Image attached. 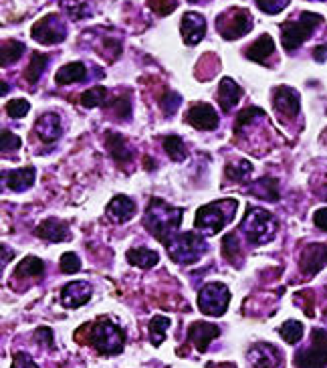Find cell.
I'll return each mask as SVG.
<instances>
[{
  "label": "cell",
  "mask_w": 327,
  "mask_h": 368,
  "mask_svg": "<svg viewBox=\"0 0 327 368\" xmlns=\"http://www.w3.org/2000/svg\"><path fill=\"white\" fill-rule=\"evenodd\" d=\"M168 255L174 263H180V265H190V263H196L202 259V255L209 251V245L206 241L198 235V233H180L176 235L168 245Z\"/></svg>",
  "instance_id": "5b68a950"
},
{
  "label": "cell",
  "mask_w": 327,
  "mask_h": 368,
  "mask_svg": "<svg viewBox=\"0 0 327 368\" xmlns=\"http://www.w3.org/2000/svg\"><path fill=\"white\" fill-rule=\"evenodd\" d=\"M257 117H265V112L258 110V108H247L238 114V119H236V132L245 126H249L251 122H255Z\"/></svg>",
  "instance_id": "60d3db41"
},
{
  "label": "cell",
  "mask_w": 327,
  "mask_h": 368,
  "mask_svg": "<svg viewBox=\"0 0 327 368\" xmlns=\"http://www.w3.org/2000/svg\"><path fill=\"white\" fill-rule=\"evenodd\" d=\"M150 8H152L158 17H168V15L176 8V2H174V0H150Z\"/></svg>",
  "instance_id": "ee69618b"
},
{
  "label": "cell",
  "mask_w": 327,
  "mask_h": 368,
  "mask_svg": "<svg viewBox=\"0 0 327 368\" xmlns=\"http://www.w3.org/2000/svg\"><path fill=\"white\" fill-rule=\"evenodd\" d=\"M35 176H37V170L33 166H24V168H19V170H4L2 172L4 186L15 190V192L28 190L35 184Z\"/></svg>",
  "instance_id": "2e32d148"
},
{
  "label": "cell",
  "mask_w": 327,
  "mask_h": 368,
  "mask_svg": "<svg viewBox=\"0 0 327 368\" xmlns=\"http://www.w3.org/2000/svg\"><path fill=\"white\" fill-rule=\"evenodd\" d=\"M105 144H107L109 154H112L117 162L132 160V150H130V146L125 144V140H123L121 134H117V132H107Z\"/></svg>",
  "instance_id": "484cf974"
},
{
  "label": "cell",
  "mask_w": 327,
  "mask_h": 368,
  "mask_svg": "<svg viewBox=\"0 0 327 368\" xmlns=\"http://www.w3.org/2000/svg\"><path fill=\"white\" fill-rule=\"evenodd\" d=\"M249 192L253 196H258L263 201H269V203H275L279 201V188H277V181L275 178H258L257 183H253V186L249 188Z\"/></svg>",
  "instance_id": "d4e9b609"
},
{
  "label": "cell",
  "mask_w": 327,
  "mask_h": 368,
  "mask_svg": "<svg viewBox=\"0 0 327 368\" xmlns=\"http://www.w3.org/2000/svg\"><path fill=\"white\" fill-rule=\"evenodd\" d=\"M324 17L315 12H303L297 21H287L281 24V43L287 53L297 51L305 41L315 33V28L321 24Z\"/></svg>",
  "instance_id": "277c9868"
},
{
  "label": "cell",
  "mask_w": 327,
  "mask_h": 368,
  "mask_svg": "<svg viewBox=\"0 0 327 368\" xmlns=\"http://www.w3.org/2000/svg\"><path fill=\"white\" fill-rule=\"evenodd\" d=\"M236 208H238V201L234 199H220L209 205H202L196 210L194 227L202 231L204 235H216L233 223Z\"/></svg>",
  "instance_id": "7a4b0ae2"
},
{
  "label": "cell",
  "mask_w": 327,
  "mask_h": 368,
  "mask_svg": "<svg viewBox=\"0 0 327 368\" xmlns=\"http://www.w3.org/2000/svg\"><path fill=\"white\" fill-rule=\"evenodd\" d=\"M190 4H198V2H204V0H188Z\"/></svg>",
  "instance_id": "f907efd6"
},
{
  "label": "cell",
  "mask_w": 327,
  "mask_h": 368,
  "mask_svg": "<svg viewBox=\"0 0 327 368\" xmlns=\"http://www.w3.org/2000/svg\"><path fill=\"white\" fill-rule=\"evenodd\" d=\"M182 215H184L182 208L170 207L162 199H152L143 215V227L160 243L168 245L178 235V229L182 225Z\"/></svg>",
  "instance_id": "6da1fadb"
},
{
  "label": "cell",
  "mask_w": 327,
  "mask_h": 368,
  "mask_svg": "<svg viewBox=\"0 0 327 368\" xmlns=\"http://www.w3.org/2000/svg\"><path fill=\"white\" fill-rule=\"evenodd\" d=\"M30 35L41 45H59L67 37V26L59 15H47V17H43L41 21L35 23Z\"/></svg>",
  "instance_id": "30bf717a"
},
{
  "label": "cell",
  "mask_w": 327,
  "mask_h": 368,
  "mask_svg": "<svg viewBox=\"0 0 327 368\" xmlns=\"http://www.w3.org/2000/svg\"><path fill=\"white\" fill-rule=\"evenodd\" d=\"M164 148H166L168 156L174 162L186 160L188 150L186 146H184V142H182V138H178V136H166V138H164Z\"/></svg>",
  "instance_id": "1f68e13d"
},
{
  "label": "cell",
  "mask_w": 327,
  "mask_h": 368,
  "mask_svg": "<svg viewBox=\"0 0 327 368\" xmlns=\"http://www.w3.org/2000/svg\"><path fill=\"white\" fill-rule=\"evenodd\" d=\"M24 45L19 41H6L4 45L0 47V65L2 67H8L12 65L15 61H19L23 57Z\"/></svg>",
  "instance_id": "f546056e"
},
{
  "label": "cell",
  "mask_w": 327,
  "mask_h": 368,
  "mask_svg": "<svg viewBox=\"0 0 327 368\" xmlns=\"http://www.w3.org/2000/svg\"><path fill=\"white\" fill-rule=\"evenodd\" d=\"M313 223H315V227H319V229H324L327 233V208H319L313 215Z\"/></svg>",
  "instance_id": "7dc6e473"
},
{
  "label": "cell",
  "mask_w": 327,
  "mask_h": 368,
  "mask_svg": "<svg viewBox=\"0 0 327 368\" xmlns=\"http://www.w3.org/2000/svg\"><path fill=\"white\" fill-rule=\"evenodd\" d=\"M127 261L136 267H141V269H150L154 267L158 261H160V255L152 249H145V247H134L127 251Z\"/></svg>",
  "instance_id": "4316f807"
},
{
  "label": "cell",
  "mask_w": 327,
  "mask_h": 368,
  "mask_svg": "<svg viewBox=\"0 0 327 368\" xmlns=\"http://www.w3.org/2000/svg\"><path fill=\"white\" fill-rule=\"evenodd\" d=\"M273 106L285 117L297 115L299 114V93L295 92V90H291V87L281 85L273 93Z\"/></svg>",
  "instance_id": "ac0fdd59"
},
{
  "label": "cell",
  "mask_w": 327,
  "mask_h": 368,
  "mask_svg": "<svg viewBox=\"0 0 327 368\" xmlns=\"http://www.w3.org/2000/svg\"><path fill=\"white\" fill-rule=\"evenodd\" d=\"M216 31L222 39H240L253 31V17L247 8H229L227 12L218 15L216 19Z\"/></svg>",
  "instance_id": "8992f818"
},
{
  "label": "cell",
  "mask_w": 327,
  "mask_h": 368,
  "mask_svg": "<svg viewBox=\"0 0 327 368\" xmlns=\"http://www.w3.org/2000/svg\"><path fill=\"white\" fill-rule=\"evenodd\" d=\"M12 368H39L35 362H33V358L28 356V354H24V352H19L17 356H15V367Z\"/></svg>",
  "instance_id": "bcb514c9"
},
{
  "label": "cell",
  "mask_w": 327,
  "mask_h": 368,
  "mask_svg": "<svg viewBox=\"0 0 327 368\" xmlns=\"http://www.w3.org/2000/svg\"><path fill=\"white\" fill-rule=\"evenodd\" d=\"M273 53H275V41L271 39V35H260L257 41L247 49V59L265 65Z\"/></svg>",
  "instance_id": "603a6c76"
},
{
  "label": "cell",
  "mask_w": 327,
  "mask_h": 368,
  "mask_svg": "<svg viewBox=\"0 0 327 368\" xmlns=\"http://www.w3.org/2000/svg\"><path fill=\"white\" fill-rule=\"evenodd\" d=\"M85 77H87V67H85L83 63L75 61V63H67V65H63L61 69L57 71L55 81H57L59 85H69V83L83 81Z\"/></svg>",
  "instance_id": "cb8c5ba5"
},
{
  "label": "cell",
  "mask_w": 327,
  "mask_h": 368,
  "mask_svg": "<svg viewBox=\"0 0 327 368\" xmlns=\"http://www.w3.org/2000/svg\"><path fill=\"white\" fill-rule=\"evenodd\" d=\"M180 33L186 45H198L206 35V21L198 12H186L180 23Z\"/></svg>",
  "instance_id": "4fadbf2b"
},
{
  "label": "cell",
  "mask_w": 327,
  "mask_h": 368,
  "mask_svg": "<svg viewBox=\"0 0 327 368\" xmlns=\"http://www.w3.org/2000/svg\"><path fill=\"white\" fill-rule=\"evenodd\" d=\"M116 114L121 117V119H125V117H130L132 114V101H130V97L127 95H123V97H119L116 103Z\"/></svg>",
  "instance_id": "f6af8a7d"
},
{
  "label": "cell",
  "mask_w": 327,
  "mask_h": 368,
  "mask_svg": "<svg viewBox=\"0 0 327 368\" xmlns=\"http://www.w3.org/2000/svg\"><path fill=\"white\" fill-rule=\"evenodd\" d=\"M238 231L247 237V241L251 245H265L275 239L277 221L265 208H249Z\"/></svg>",
  "instance_id": "3957f363"
},
{
  "label": "cell",
  "mask_w": 327,
  "mask_h": 368,
  "mask_svg": "<svg viewBox=\"0 0 327 368\" xmlns=\"http://www.w3.org/2000/svg\"><path fill=\"white\" fill-rule=\"evenodd\" d=\"M107 101V90L103 85H95L91 90L79 95V103L85 108H97V106H105Z\"/></svg>",
  "instance_id": "4dcf8cb0"
},
{
  "label": "cell",
  "mask_w": 327,
  "mask_h": 368,
  "mask_svg": "<svg viewBox=\"0 0 327 368\" xmlns=\"http://www.w3.org/2000/svg\"><path fill=\"white\" fill-rule=\"evenodd\" d=\"M251 174H253V164L251 162L242 160L227 166V178L233 181V183H245V181L251 178Z\"/></svg>",
  "instance_id": "d6a6232c"
},
{
  "label": "cell",
  "mask_w": 327,
  "mask_h": 368,
  "mask_svg": "<svg viewBox=\"0 0 327 368\" xmlns=\"http://www.w3.org/2000/svg\"><path fill=\"white\" fill-rule=\"evenodd\" d=\"M45 271V263L39 257H24L23 261L19 263V267L15 269V277H39L43 276Z\"/></svg>",
  "instance_id": "f1b7e54d"
},
{
  "label": "cell",
  "mask_w": 327,
  "mask_h": 368,
  "mask_svg": "<svg viewBox=\"0 0 327 368\" xmlns=\"http://www.w3.org/2000/svg\"><path fill=\"white\" fill-rule=\"evenodd\" d=\"M28 110H30V106H28L26 99H12V101L6 103V114L10 115V117H15V119L24 117V115L28 114Z\"/></svg>",
  "instance_id": "f35d334b"
},
{
  "label": "cell",
  "mask_w": 327,
  "mask_h": 368,
  "mask_svg": "<svg viewBox=\"0 0 327 368\" xmlns=\"http://www.w3.org/2000/svg\"><path fill=\"white\" fill-rule=\"evenodd\" d=\"M249 360H251V365L255 368H279L281 354L277 348L260 342V344L251 348V352H249Z\"/></svg>",
  "instance_id": "ffe728a7"
},
{
  "label": "cell",
  "mask_w": 327,
  "mask_h": 368,
  "mask_svg": "<svg viewBox=\"0 0 327 368\" xmlns=\"http://www.w3.org/2000/svg\"><path fill=\"white\" fill-rule=\"evenodd\" d=\"M35 132L45 144H55L63 134L61 117L57 114H43L35 124Z\"/></svg>",
  "instance_id": "e0dca14e"
},
{
  "label": "cell",
  "mask_w": 327,
  "mask_h": 368,
  "mask_svg": "<svg viewBox=\"0 0 327 368\" xmlns=\"http://www.w3.org/2000/svg\"><path fill=\"white\" fill-rule=\"evenodd\" d=\"M231 303V292L224 283H209L198 294V308L206 316H222Z\"/></svg>",
  "instance_id": "9c48e42d"
},
{
  "label": "cell",
  "mask_w": 327,
  "mask_h": 368,
  "mask_svg": "<svg viewBox=\"0 0 327 368\" xmlns=\"http://www.w3.org/2000/svg\"><path fill=\"white\" fill-rule=\"evenodd\" d=\"M240 247H242V245H240L236 233H229V235L222 239V255H224L229 261H233V263H238V259H240V253H242Z\"/></svg>",
  "instance_id": "d590c367"
},
{
  "label": "cell",
  "mask_w": 327,
  "mask_h": 368,
  "mask_svg": "<svg viewBox=\"0 0 327 368\" xmlns=\"http://www.w3.org/2000/svg\"><path fill=\"white\" fill-rule=\"evenodd\" d=\"M299 265H301V271H303L305 276L319 274L327 265V245H321V243L307 245L303 251H301Z\"/></svg>",
  "instance_id": "8fae6325"
},
{
  "label": "cell",
  "mask_w": 327,
  "mask_h": 368,
  "mask_svg": "<svg viewBox=\"0 0 327 368\" xmlns=\"http://www.w3.org/2000/svg\"><path fill=\"white\" fill-rule=\"evenodd\" d=\"M61 269L65 271V274H77V271H81V259L77 257V253H65L61 257Z\"/></svg>",
  "instance_id": "b9f144b4"
},
{
  "label": "cell",
  "mask_w": 327,
  "mask_h": 368,
  "mask_svg": "<svg viewBox=\"0 0 327 368\" xmlns=\"http://www.w3.org/2000/svg\"><path fill=\"white\" fill-rule=\"evenodd\" d=\"M123 340L125 336L121 328L109 320H101L99 324H95L94 332H91V344L101 354H119L123 350Z\"/></svg>",
  "instance_id": "52a82bcc"
},
{
  "label": "cell",
  "mask_w": 327,
  "mask_h": 368,
  "mask_svg": "<svg viewBox=\"0 0 327 368\" xmlns=\"http://www.w3.org/2000/svg\"><path fill=\"white\" fill-rule=\"evenodd\" d=\"M91 294H94V290H91L89 283L71 281L61 292V303L65 308H79V306H83V303H87L91 299Z\"/></svg>",
  "instance_id": "9a60e30c"
},
{
  "label": "cell",
  "mask_w": 327,
  "mask_h": 368,
  "mask_svg": "<svg viewBox=\"0 0 327 368\" xmlns=\"http://www.w3.org/2000/svg\"><path fill=\"white\" fill-rule=\"evenodd\" d=\"M297 368H326L327 367V332L315 328L311 334V344L295 354Z\"/></svg>",
  "instance_id": "ba28073f"
},
{
  "label": "cell",
  "mask_w": 327,
  "mask_h": 368,
  "mask_svg": "<svg viewBox=\"0 0 327 368\" xmlns=\"http://www.w3.org/2000/svg\"><path fill=\"white\" fill-rule=\"evenodd\" d=\"M313 57H315L317 61H326L327 59V45L317 47V49L313 51Z\"/></svg>",
  "instance_id": "c3c4849f"
},
{
  "label": "cell",
  "mask_w": 327,
  "mask_h": 368,
  "mask_svg": "<svg viewBox=\"0 0 327 368\" xmlns=\"http://www.w3.org/2000/svg\"><path fill=\"white\" fill-rule=\"evenodd\" d=\"M186 122L196 130H216L218 114L211 103H194L186 114Z\"/></svg>",
  "instance_id": "7c38bea8"
},
{
  "label": "cell",
  "mask_w": 327,
  "mask_h": 368,
  "mask_svg": "<svg viewBox=\"0 0 327 368\" xmlns=\"http://www.w3.org/2000/svg\"><path fill=\"white\" fill-rule=\"evenodd\" d=\"M220 336V328L214 326V324H206V322H194L188 330V338L190 342L196 346L198 352H206L209 350V344H211L214 338Z\"/></svg>",
  "instance_id": "5bb4252c"
},
{
  "label": "cell",
  "mask_w": 327,
  "mask_h": 368,
  "mask_svg": "<svg viewBox=\"0 0 327 368\" xmlns=\"http://www.w3.org/2000/svg\"><path fill=\"white\" fill-rule=\"evenodd\" d=\"M170 328V318L154 316L150 322V340L154 346H160L166 340V330Z\"/></svg>",
  "instance_id": "836d02e7"
},
{
  "label": "cell",
  "mask_w": 327,
  "mask_h": 368,
  "mask_svg": "<svg viewBox=\"0 0 327 368\" xmlns=\"http://www.w3.org/2000/svg\"><path fill=\"white\" fill-rule=\"evenodd\" d=\"M48 65V55H43V53H33V57H30V63H28V67L24 71V79L30 83V85H35L39 79H41V75H43V71Z\"/></svg>",
  "instance_id": "83f0119b"
},
{
  "label": "cell",
  "mask_w": 327,
  "mask_h": 368,
  "mask_svg": "<svg viewBox=\"0 0 327 368\" xmlns=\"http://www.w3.org/2000/svg\"><path fill=\"white\" fill-rule=\"evenodd\" d=\"M240 97H242L240 85H236V81L231 79V77H224V79L220 81V87H218V101H220L222 112L229 114L234 106L240 101Z\"/></svg>",
  "instance_id": "7402d4cb"
},
{
  "label": "cell",
  "mask_w": 327,
  "mask_h": 368,
  "mask_svg": "<svg viewBox=\"0 0 327 368\" xmlns=\"http://www.w3.org/2000/svg\"><path fill=\"white\" fill-rule=\"evenodd\" d=\"M281 338L289 344H297L301 338H303V324L297 322V320H289L279 328Z\"/></svg>",
  "instance_id": "e575fe53"
},
{
  "label": "cell",
  "mask_w": 327,
  "mask_h": 368,
  "mask_svg": "<svg viewBox=\"0 0 327 368\" xmlns=\"http://www.w3.org/2000/svg\"><path fill=\"white\" fill-rule=\"evenodd\" d=\"M61 6L65 8V12L71 19H85L89 17V10L79 2V0H61Z\"/></svg>",
  "instance_id": "8d00e7d4"
},
{
  "label": "cell",
  "mask_w": 327,
  "mask_h": 368,
  "mask_svg": "<svg viewBox=\"0 0 327 368\" xmlns=\"http://www.w3.org/2000/svg\"><path fill=\"white\" fill-rule=\"evenodd\" d=\"M180 103H182V97H180L178 93L168 92L162 97V101H160V108H162L166 115H174L178 112Z\"/></svg>",
  "instance_id": "74e56055"
},
{
  "label": "cell",
  "mask_w": 327,
  "mask_h": 368,
  "mask_svg": "<svg viewBox=\"0 0 327 368\" xmlns=\"http://www.w3.org/2000/svg\"><path fill=\"white\" fill-rule=\"evenodd\" d=\"M289 2L291 0H257V6L267 15H279L289 6Z\"/></svg>",
  "instance_id": "ab89813d"
},
{
  "label": "cell",
  "mask_w": 327,
  "mask_h": 368,
  "mask_svg": "<svg viewBox=\"0 0 327 368\" xmlns=\"http://www.w3.org/2000/svg\"><path fill=\"white\" fill-rule=\"evenodd\" d=\"M19 148H21V138H19V136H15L12 132L4 130V132H2V136H0V150L10 152V150H19Z\"/></svg>",
  "instance_id": "7bdbcfd3"
},
{
  "label": "cell",
  "mask_w": 327,
  "mask_h": 368,
  "mask_svg": "<svg viewBox=\"0 0 327 368\" xmlns=\"http://www.w3.org/2000/svg\"><path fill=\"white\" fill-rule=\"evenodd\" d=\"M35 235H37L39 239L51 241V243H61V241H67L71 237L69 227H67L63 221L53 219V217L41 221V223L37 225V229H35Z\"/></svg>",
  "instance_id": "d6986e66"
},
{
  "label": "cell",
  "mask_w": 327,
  "mask_h": 368,
  "mask_svg": "<svg viewBox=\"0 0 327 368\" xmlns=\"http://www.w3.org/2000/svg\"><path fill=\"white\" fill-rule=\"evenodd\" d=\"M134 212H136V203L130 196H123V194H117L116 199L105 208L107 219L112 223H117V225L127 223L134 217Z\"/></svg>",
  "instance_id": "44dd1931"
},
{
  "label": "cell",
  "mask_w": 327,
  "mask_h": 368,
  "mask_svg": "<svg viewBox=\"0 0 327 368\" xmlns=\"http://www.w3.org/2000/svg\"><path fill=\"white\" fill-rule=\"evenodd\" d=\"M2 251H4L2 263H8V259H10V251H8V247H6V245H2Z\"/></svg>",
  "instance_id": "681fc988"
}]
</instances>
